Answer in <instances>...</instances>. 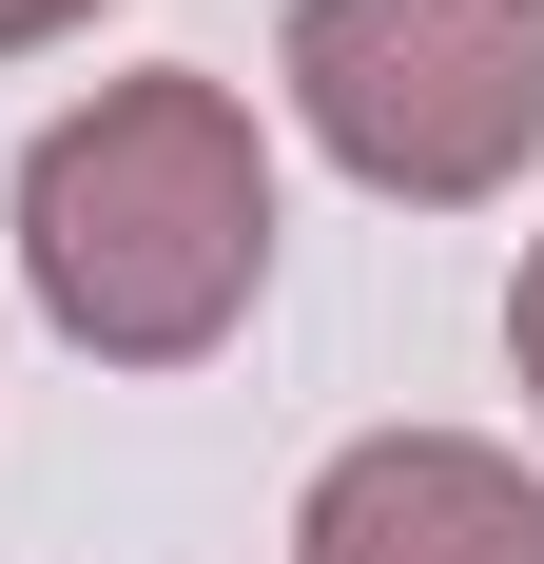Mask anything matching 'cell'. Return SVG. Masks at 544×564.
I'll list each match as a JSON object with an SVG mask.
<instances>
[{"label": "cell", "instance_id": "1", "mask_svg": "<svg viewBox=\"0 0 544 564\" xmlns=\"http://www.w3.org/2000/svg\"><path fill=\"white\" fill-rule=\"evenodd\" d=\"M20 273L58 350L98 370H195L272 292V137L233 78H98L20 156Z\"/></svg>", "mask_w": 544, "mask_h": 564}, {"label": "cell", "instance_id": "2", "mask_svg": "<svg viewBox=\"0 0 544 564\" xmlns=\"http://www.w3.org/2000/svg\"><path fill=\"white\" fill-rule=\"evenodd\" d=\"M272 78L409 215H467L544 156V0H292Z\"/></svg>", "mask_w": 544, "mask_h": 564}, {"label": "cell", "instance_id": "3", "mask_svg": "<svg viewBox=\"0 0 544 564\" xmlns=\"http://www.w3.org/2000/svg\"><path fill=\"white\" fill-rule=\"evenodd\" d=\"M292 564H544V467L467 448V429H370L312 467Z\"/></svg>", "mask_w": 544, "mask_h": 564}, {"label": "cell", "instance_id": "4", "mask_svg": "<svg viewBox=\"0 0 544 564\" xmlns=\"http://www.w3.org/2000/svg\"><path fill=\"white\" fill-rule=\"evenodd\" d=\"M505 370H525V409H544V234H525V273H505Z\"/></svg>", "mask_w": 544, "mask_h": 564}, {"label": "cell", "instance_id": "5", "mask_svg": "<svg viewBox=\"0 0 544 564\" xmlns=\"http://www.w3.org/2000/svg\"><path fill=\"white\" fill-rule=\"evenodd\" d=\"M98 0H0V58H40V40H78Z\"/></svg>", "mask_w": 544, "mask_h": 564}]
</instances>
